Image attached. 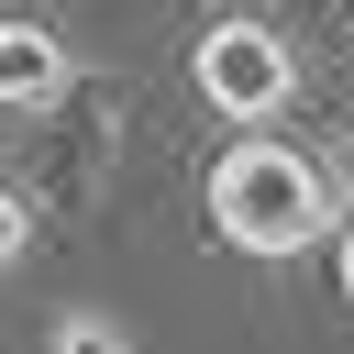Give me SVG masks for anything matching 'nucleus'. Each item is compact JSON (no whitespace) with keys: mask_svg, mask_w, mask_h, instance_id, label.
<instances>
[{"mask_svg":"<svg viewBox=\"0 0 354 354\" xmlns=\"http://www.w3.org/2000/svg\"><path fill=\"white\" fill-rule=\"evenodd\" d=\"M332 266H343V299H354V221H343V243H332Z\"/></svg>","mask_w":354,"mask_h":354,"instance_id":"nucleus-6","label":"nucleus"},{"mask_svg":"<svg viewBox=\"0 0 354 354\" xmlns=\"http://www.w3.org/2000/svg\"><path fill=\"white\" fill-rule=\"evenodd\" d=\"M343 111H354V77H343Z\"/></svg>","mask_w":354,"mask_h":354,"instance_id":"nucleus-7","label":"nucleus"},{"mask_svg":"<svg viewBox=\"0 0 354 354\" xmlns=\"http://www.w3.org/2000/svg\"><path fill=\"white\" fill-rule=\"evenodd\" d=\"M199 199H210V232H221L232 254H254V266L310 254V243L332 232V166L299 155V144H277V133H232Z\"/></svg>","mask_w":354,"mask_h":354,"instance_id":"nucleus-1","label":"nucleus"},{"mask_svg":"<svg viewBox=\"0 0 354 354\" xmlns=\"http://www.w3.org/2000/svg\"><path fill=\"white\" fill-rule=\"evenodd\" d=\"M77 88V55L55 22H0V111H55Z\"/></svg>","mask_w":354,"mask_h":354,"instance_id":"nucleus-3","label":"nucleus"},{"mask_svg":"<svg viewBox=\"0 0 354 354\" xmlns=\"http://www.w3.org/2000/svg\"><path fill=\"white\" fill-rule=\"evenodd\" d=\"M188 77H199V100H210L232 133H277V111L299 100V55H288V33H277V22H254V11L210 22V33H199V55H188Z\"/></svg>","mask_w":354,"mask_h":354,"instance_id":"nucleus-2","label":"nucleus"},{"mask_svg":"<svg viewBox=\"0 0 354 354\" xmlns=\"http://www.w3.org/2000/svg\"><path fill=\"white\" fill-rule=\"evenodd\" d=\"M22 254H33V199H22V188H0V277H11Z\"/></svg>","mask_w":354,"mask_h":354,"instance_id":"nucleus-5","label":"nucleus"},{"mask_svg":"<svg viewBox=\"0 0 354 354\" xmlns=\"http://www.w3.org/2000/svg\"><path fill=\"white\" fill-rule=\"evenodd\" d=\"M44 343H55V354H133V332H122L111 310H55Z\"/></svg>","mask_w":354,"mask_h":354,"instance_id":"nucleus-4","label":"nucleus"}]
</instances>
